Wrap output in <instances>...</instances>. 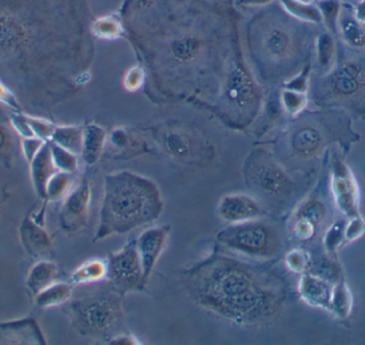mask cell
<instances>
[{"label":"cell","instance_id":"484cf974","mask_svg":"<svg viewBox=\"0 0 365 345\" xmlns=\"http://www.w3.org/2000/svg\"><path fill=\"white\" fill-rule=\"evenodd\" d=\"M106 141V133L101 126L90 124L83 128L81 155L86 164L92 166L100 160Z\"/></svg>","mask_w":365,"mask_h":345},{"label":"cell","instance_id":"74e56055","mask_svg":"<svg viewBox=\"0 0 365 345\" xmlns=\"http://www.w3.org/2000/svg\"><path fill=\"white\" fill-rule=\"evenodd\" d=\"M347 291L346 287L341 284L334 291L331 308L338 311L339 316H346L351 309V297Z\"/></svg>","mask_w":365,"mask_h":345},{"label":"cell","instance_id":"9a60e30c","mask_svg":"<svg viewBox=\"0 0 365 345\" xmlns=\"http://www.w3.org/2000/svg\"><path fill=\"white\" fill-rule=\"evenodd\" d=\"M91 190L87 184L72 190L64 198L63 205L60 211L59 222L62 230L75 233L87 226L89 217Z\"/></svg>","mask_w":365,"mask_h":345},{"label":"cell","instance_id":"603a6c76","mask_svg":"<svg viewBox=\"0 0 365 345\" xmlns=\"http://www.w3.org/2000/svg\"><path fill=\"white\" fill-rule=\"evenodd\" d=\"M58 277H59V267L56 263L47 259L38 260V262L28 272L25 282L26 288L34 299L47 287L57 282Z\"/></svg>","mask_w":365,"mask_h":345},{"label":"cell","instance_id":"5b68a950","mask_svg":"<svg viewBox=\"0 0 365 345\" xmlns=\"http://www.w3.org/2000/svg\"><path fill=\"white\" fill-rule=\"evenodd\" d=\"M163 211L162 195L151 180L130 171L106 175L94 241L126 235L151 224Z\"/></svg>","mask_w":365,"mask_h":345},{"label":"cell","instance_id":"f1b7e54d","mask_svg":"<svg viewBox=\"0 0 365 345\" xmlns=\"http://www.w3.org/2000/svg\"><path fill=\"white\" fill-rule=\"evenodd\" d=\"M83 128L79 126L57 125L51 141L78 155L83 147Z\"/></svg>","mask_w":365,"mask_h":345},{"label":"cell","instance_id":"d4e9b609","mask_svg":"<svg viewBox=\"0 0 365 345\" xmlns=\"http://www.w3.org/2000/svg\"><path fill=\"white\" fill-rule=\"evenodd\" d=\"M108 276V260L102 258H93L79 265L72 275L71 284L75 286L98 284L107 279Z\"/></svg>","mask_w":365,"mask_h":345},{"label":"cell","instance_id":"2e32d148","mask_svg":"<svg viewBox=\"0 0 365 345\" xmlns=\"http://www.w3.org/2000/svg\"><path fill=\"white\" fill-rule=\"evenodd\" d=\"M221 220L229 225L261 220L265 211L261 203L248 195L234 194L223 197L217 207Z\"/></svg>","mask_w":365,"mask_h":345},{"label":"cell","instance_id":"30bf717a","mask_svg":"<svg viewBox=\"0 0 365 345\" xmlns=\"http://www.w3.org/2000/svg\"><path fill=\"white\" fill-rule=\"evenodd\" d=\"M247 185L266 200L284 203L298 192V184L265 150H255L245 162Z\"/></svg>","mask_w":365,"mask_h":345},{"label":"cell","instance_id":"8992f818","mask_svg":"<svg viewBox=\"0 0 365 345\" xmlns=\"http://www.w3.org/2000/svg\"><path fill=\"white\" fill-rule=\"evenodd\" d=\"M359 139L349 113L338 108H319L304 113L287 133V148L293 160L317 168L326 152L339 145L345 151Z\"/></svg>","mask_w":365,"mask_h":345},{"label":"cell","instance_id":"ee69618b","mask_svg":"<svg viewBox=\"0 0 365 345\" xmlns=\"http://www.w3.org/2000/svg\"><path fill=\"white\" fill-rule=\"evenodd\" d=\"M354 10L357 19L365 25V0H361L357 6H354Z\"/></svg>","mask_w":365,"mask_h":345},{"label":"cell","instance_id":"7402d4cb","mask_svg":"<svg viewBox=\"0 0 365 345\" xmlns=\"http://www.w3.org/2000/svg\"><path fill=\"white\" fill-rule=\"evenodd\" d=\"M299 293L304 301L317 307L329 309L332 305L334 290L326 282L312 275H304L300 279Z\"/></svg>","mask_w":365,"mask_h":345},{"label":"cell","instance_id":"3957f363","mask_svg":"<svg viewBox=\"0 0 365 345\" xmlns=\"http://www.w3.org/2000/svg\"><path fill=\"white\" fill-rule=\"evenodd\" d=\"M188 291L204 309L242 325L272 319L283 302L274 278L227 257L210 259L189 274Z\"/></svg>","mask_w":365,"mask_h":345},{"label":"cell","instance_id":"836d02e7","mask_svg":"<svg viewBox=\"0 0 365 345\" xmlns=\"http://www.w3.org/2000/svg\"><path fill=\"white\" fill-rule=\"evenodd\" d=\"M48 143L51 158H53V165L57 170L74 175L78 169V160H77L76 154L56 145L55 143H51V141H48Z\"/></svg>","mask_w":365,"mask_h":345},{"label":"cell","instance_id":"ab89813d","mask_svg":"<svg viewBox=\"0 0 365 345\" xmlns=\"http://www.w3.org/2000/svg\"><path fill=\"white\" fill-rule=\"evenodd\" d=\"M47 141L42 140V139L36 138H24L21 141V152H23L24 158H25L26 162L29 164L34 156L38 154L40 151L41 148L44 145V143Z\"/></svg>","mask_w":365,"mask_h":345},{"label":"cell","instance_id":"bcb514c9","mask_svg":"<svg viewBox=\"0 0 365 345\" xmlns=\"http://www.w3.org/2000/svg\"><path fill=\"white\" fill-rule=\"evenodd\" d=\"M310 1H319V0H310Z\"/></svg>","mask_w":365,"mask_h":345},{"label":"cell","instance_id":"277c9868","mask_svg":"<svg viewBox=\"0 0 365 345\" xmlns=\"http://www.w3.org/2000/svg\"><path fill=\"white\" fill-rule=\"evenodd\" d=\"M311 26L281 6H269L253 17L248 26L249 45L267 78L284 83L313 59L317 34Z\"/></svg>","mask_w":365,"mask_h":345},{"label":"cell","instance_id":"52a82bcc","mask_svg":"<svg viewBox=\"0 0 365 345\" xmlns=\"http://www.w3.org/2000/svg\"><path fill=\"white\" fill-rule=\"evenodd\" d=\"M309 96L319 108L365 118V51H351L338 42L336 64L326 74L312 76Z\"/></svg>","mask_w":365,"mask_h":345},{"label":"cell","instance_id":"83f0119b","mask_svg":"<svg viewBox=\"0 0 365 345\" xmlns=\"http://www.w3.org/2000/svg\"><path fill=\"white\" fill-rule=\"evenodd\" d=\"M283 10L294 19L313 26H322L319 6L310 0H279Z\"/></svg>","mask_w":365,"mask_h":345},{"label":"cell","instance_id":"4316f807","mask_svg":"<svg viewBox=\"0 0 365 345\" xmlns=\"http://www.w3.org/2000/svg\"><path fill=\"white\" fill-rule=\"evenodd\" d=\"M73 284L68 282H53L34 297V305L40 309L57 307L72 299Z\"/></svg>","mask_w":365,"mask_h":345},{"label":"cell","instance_id":"7a4b0ae2","mask_svg":"<svg viewBox=\"0 0 365 345\" xmlns=\"http://www.w3.org/2000/svg\"><path fill=\"white\" fill-rule=\"evenodd\" d=\"M120 19L148 61L177 72L235 44L233 15L207 0H126Z\"/></svg>","mask_w":365,"mask_h":345},{"label":"cell","instance_id":"7bdbcfd3","mask_svg":"<svg viewBox=\"0 0 365 345\" xmlns=\"http://www.w3.org/2000/svg\"><path fill=\"white\" fill-rule=\"evenodd\" d=\"M274 0H238L242 6H269Z\"/></svg>","mask_w":365,"mask_h":345},{"label":"cell","instance_id":"ffe728a7","mask_svg":"<svg viewBox=\"0 0 365 345\" xmlns=\"http://www.w3.org/2000/svg\"><path fill=\"white\" fill-rule=\"evenodd\" d=\"M30 177H31L32 186L36 196L41 200H45L46 186L51 177L57 172V168L53 165L51 158L49 143H44L40 151L38 152L34 160L29 163Z\"/></svg>","mask_w":365,"mask_h":345},{"label":"cell","instance_id":"44dd1931","mask_svg":"<svg viewBox=\"0 0 365 345\" xmlns=\"http://www.w3.org/2000/svg\"><path fill=\"white\" fill-rule=\"evenodd\" d=\"M160 141L165 151L175 160H190L195 156L197 143L180 128H167L160 133Z\"/></svg>","mask_w":365,"mask_h":345},{"label":"cell","instance_id":"ba28073f","mask_svg":"<svg viewBox=\"0 0 365 345\" xmlns=\"http://www.w3.org/2000/svg\"><path fill=\"white\" fill-rule=\"evenodd\" d=\"M120 293L115 289L89 293L71 301L68 316L78 333L89 337H105L115 331L123 319Z\"/></svg>","mask_w":365,"mask_h":345},{"label":"cell","instance_id":"e0dca14e","mask_svg":"<svg viewBox=\"0 0 365 345\" xmlns=\"http://www.w3.org/2000/svg\"><path fill=\"white\" fill-rule=\"evenodd\" d=\"M170 228L168 226L153 227L143 231L136 241L137 252L147 284L160 260V257L164 252Z\"/></svg>","mask_w":365,"mask_h":345},{"label":"cell","instance_id":"9c48e42d","mask_svg":"<svg viewBox=\"0 0 365 345\" xmlns=\"http://www.w3.org/2000/svg\"><path fill=\"white\" fill-rule=\"evenodd\" d=\"M235 57L225 72L220 90L223 115L234 125L244 126L252 122L261 108L262 96L242 60Z\"/></svg>","mask_w":365,"mask_h":345},{"label":"cell","instance_id":"e575fe53","mask_svg":"<svg viewBox=\"0 0 365 345\" xmlns=\"http://www.w3.org/2000/svg\"><path fill=\"white\" fill-rule=\"evenodd\" d=\"M92 34L102 38H113L123 36L124 29L121 19L115 16H105L96 19L92 24Z\"/></svg>","mask_w":365,"mask_h":345},{"label":"cell","instance_id":"8fae6325","mask_svg":"<svg viewBox=\"0 0 365 345\" xmlns=\"http://www.w3.org/2000/svg\"><path fill=\"white\" fill-rule=\"evenodd\" d=\"M223 247L255 259L272 258L280 250L278 230L259 220L229 225L217 235Z\"/></svg>","mask_w":365,"mask_h":345},{"label":"cell","instance_id":"ac0fdd59","mask_svg":"<svg viewBox=\"0 0 365 345\" xmlns=\"http://www.w3.org/2000/svg\"><path fill=\"white\" fill-rule=\"evenodd\" d=\"M0 344H46L34 319L27 318L0 323Z\"/></svg>","mask_w":365,"mask_h":345},{"label":"cell","instance_id":"7c38bea8","mask_svg":"<svg viewBox=\"0 0 365 345\" xmlns=\"http://www.w3.org/2000/svg\"><path fill=\"white\" fill-rule=\"evenodd\" d=\"M107 280L120 294L145 290L147 282L137 252L136 241L130 242L108 259Z\"/></svg>","mask_w":365,"mask_h":345},{"label":"cell","instance_id":"f546056e","mask_svg":"<svg viewBox=\"0 0 365 345\" xmlns=\"http://www.w3.org/2000/svg\"><path fill=\"white\" fill-rule=\"evenodd\" d=\"M14 134L10 119L0 115V166L6 170L13 167L15 158Z\"/></svg>","mask_w":365,"mask_h":345},{"label":"cell","instance_id":"d6a6232c","mask_svg":"<svg viewBox=\"0 0 365 345\" xmlns=\"http://www.w3.org/2000/svg\"><path fill=\"white\" fill-rule=\"evenodd\" d=\"M310 96L308 93L282 89L280 93V105L283 110L292 117H298L306 110Z\"/></svg>","mask_w":365,"mask_h":345},{"label":"cell","instance_id":"d6986e66","mask_svg":"<svg viewBox=\"0 0 365 345\" xmlns=\"http://www.w3.org/2000/svg\"><path fill=\"white\" fill-rule=\"evenodd\" d=\"M338 42L351 51H365V25L357 19L351 4H343L339 19Z\"/></svg>","mask_w":365,"mask_h":345},{"label":"cell","instance_id":"4dcf8cb0","mask_svg":"<svg viewBox=\"0 0 365 345\" xmlns=\"http://www.w3.org/2000/svg\"><path fill=\"white\" fill-rule=\"evenodd\" d=\"M73 184H74V175L57 171L47 184L45 200L43 203L48 205L49 202H56L66 198L72 192Z\"/></svg>","mask_w":365,"mask_h":345},{"label":"cell","instance_id":"5bb4252c","mask_svg":"<svg viewBox=\"0 0 365 345\" xmlns=\"http://www.w3.org/2000/svg\"><path fill=\"white\" fill-rule=\"evenodd\" d=\"M28 214L19 226V240L28 254L36 260H43L51 254V241L45 230V209Z\"/></svg>","mask_w":365,"mask_h":345},{"label":"cell","instance_id":"6da1fadb","mask_svg":"<svg viewBox=\"0 0 365 345\" xmlns=\"http://www.w3.org/2000/svg\"><path fill=\"white\" fill-rule=\"evenodd\" d=\"M87 0H0V79L46 109L86 83L92 51Z\"/></svg>","mask_w":365,"mask_h":345},{"label":"cell","instance_id":"f6af8a7d","mask_svg":"<svg viewBox=\"0 0 365 345\" xmlns=\"http://www.w3.org/2000/svg\"><path fill=\"white\" fill-rule=\"evenodd\" d=\"M6 196L4 194V190L0 187V209H1V205H4V200H6Z\"/></svg>","mask_w":365,"mask_h":345},{"label":"cell","instance_id":"f35d334b","mask_svg":"<svg viewBox=\"0 0 365 345\" xmlns=\"http://www.w3.org/2000/svg\"><path fill=\"white\" fill-rule=\"evenodd\" d=\"M0 104L4 105L13 111H23L21 101L9 86L0 79Z\"/></svg>","mask_w":365,"mask_h":345},{"label":"cell","instance_id":"60d3db41","mask_svg":"<svg viewBox=\"0 0 365 345\" xmlns=\"http://www.w3.org/2000/svg\"><path fill=\"white\" fill-rule=\"evenodd\" d=\"M285 262L291 271L299 273L304 271L308 260H307V254L302 250L295 249L287 254Z\"/></svg>","mask_w":365,"mask_h":345},{"label":"cell","instance_id":"4fadbf2b","mask_svg":"<svg viewBox=\"0 0 365 345\" xmlns=\"http://www.w3.org/2000/svg\"><path fill=\"white\" fill-rule=\"evenodd\" d=\"M330 188L332 197L341 211L349 216H357L359 186L353 171L336 151L331 156Z\"/></svg>","mask_w":365,"mask_h":345},{"label":"cell","instance_id":"cb8c5ba5","mask_svg":"<svg viewBox=\"0 0 365 345\" xmlns=\"http://www.w3.org/2000/svg\"><path fill=\"white\" fill-rule=\"evenodd\" d=\"M315 63H317V75L326 74L329 72L338 57V40L329 32L323 31L317 34L314 43Z\"/></svg>","mask_w":365,"mask_h":345},{"label":"cell","instance_id":"d590c367","mask_svg":"<svg viewBox=\"0 0 365 345\" xmlns=\"http://www.w3.org/2000/svg\"><path fill=\"white\" fill-rule=\"evenodd\" d=\"M313 74V60L307 62L304 68L291 78L283 83V89L308 93L310 91L311 81Z\"/></svg>","mask_w":365,"mask_h":345},{"label":"cell","instance_id":"b9f144b4","mask_svg":"<svg viewBox=\"0 0 365 345\" xmlns=\"http://www.w3.org/2000/svg\"><path fill=\"white\" fill-rule=\"evenodd\" d=\"M110 344L115 345H135V344H140V341H139L137 338H135L134 336L132 335H125V334H122V335H118L117 337L113 338L110 341Z\"/></svg>","mask_w":365,"mask_h":345},{"label":"cell","instance_id":"1f68e13d","mask_svg":"<svg viewBox=\"0 0 365 345\" xmlns=\"http://www.w3.org/2000/svg\"><path fill=\"white\" fill-rule=\"evenodd\" d=\"M314 2L321 12L322 26H324L326 31L331 34L338 40L339 19L342 11L343 2L341 0H319Z\"/></svg>","mask_w":365,"mask_h":345},{"label":"cell","instance_id":"8d00e7d4","mask_svg":"<svg viewBox=\"0 0 365 345\" xmlns=\"http://www.w3.org/2000/svg\"><path fill=\"white\" fill-rule=\"evenodd\" d=\"M25 115L36 138L42 139L44 141L51 140V137H53L57 124L53 123V122L44 119V118L34 117V115H27V113H25Z\"/></svg>","mask_w":365,"mask_h":345}]
</instances>
